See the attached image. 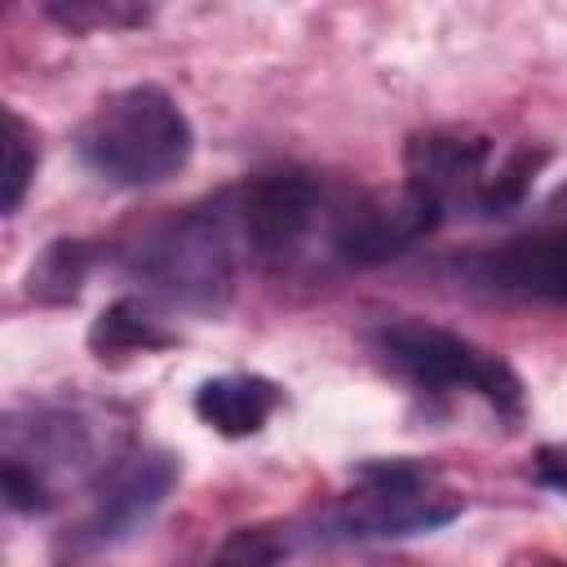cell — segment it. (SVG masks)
I'll list each match as a JSON object with an SVG mask.
<instances>
[{
    "label": "cell",
    "instance_id": "4",
    "mask_svg": "<svg viewBox=\"0 0 567 567\" xmlns=\"http://www.w3.org/2000/svg\"><path fill=\"white\" fill-rule=\"evenodd\" d=\"M244 261L248 257L226 190L151 226L128 252L133 279H142L146 292L182 310H221L235 292Z\"/></svg>",
    "mask_w": 567,
    "mask_h": 567
},
{
    "label": "cell",
    "instance_id": "19",
    "mask_svg": "<svg viewBox=\"0 0 567 567\" xmlns=\"http://www.w3.org/2000/svg\"><path fill=\"white\" fill-rule=\"evenodd\" d=\"M532 567H567V563H554V558H536Z\"/></svg>",
    "mask_w": 567,
    "mask_h": 567
},
{
    "label": "cell",
    "instance_id": "13",
    "mask_svg": "<svg viewBox=\"0 0 567 567\" xmlns=\"http://www.w3.org/2000/svg\"><path fill=\"white\" fill-rule=\"evenodd\" d=\"M89 266H93V248L84 239H53L40 248V257L27 270V297L44 306L75 301L89 279Z\"/></svg>",
    "mask_w": 567,
    "mask_h": 567
},
{
    "label": "cell",
    "instance_id": "15",
    "mask_svg": "<svg viewBox=\"0 0 567 567\" xmlns=\"http://www.w3.org/2000/svg\"><path fill=\"white\" fill-rule=\"evenodd\" d=\"M35 164H40V151H35L31 124L13 106H4V199H0L4 213H18L22 208L27 186L35 177Z\"/></svg>",
    "mask_w": 567,
    "mask_h": 567
},
{
    "label": "cell",
    "instance_id": "7",
    "mask_svg": "<svg viewBox=\"0 0 567 567\" xmlns=\"http://www.w3.org/2000/svg\"><path fill=\"white\" fill-rule=\"evenodd\" d=\"M372 346L399 377H408L425 394H478L501 416H518L523 412L518 372L501 354L474 346L470 337H461V332H452L443 323L385 319L372 332Z\"/></svg>",
    "mask_w": 567,
    "mask_h": 567
},
{
    "label": "cell",
    "instance_id": "10",
    "mask_svg": "<svg viewBox=\"0 0 567 567\" xmlns=\"http://www.w3.org/2000/svg\"><path fill=\"white\" fill-rule=\"evenodd\" d=\"M447 213L416 186L399 190H372L359 195L350 190L341 235H337V261L341 266H377L385 257H399L403 248L421 244Z\"/></svg>",
    "mask_w": 567,
    "mask_h": 567
},
{
    "label": "cell",
    "instance_id": "1",
    "mask_svg": "<svg viewBox=\"0 0 567 567\" xmlns=\"http://www.w3.org/2000/svg\"><path fill=\"white\" fill-rule=\"evenodd\" d=\"M124 430L89 403H40L4 425V501L18 514L58 505L62 483H97L124 456Z\"/></svg>",
    "mask_w": 567,
    "mask_h": 567
},
{
    "label": "cell",
    "instance_id": "3",
    "mask_svg": "<svg viewBox=\"0 0 567 567\" xmlns=\"http://www.w3.org/2000/svg\"><path fill=\"white\" fill-rule=\"evenodd\" d=\"M80 164L120 190H142L177 177L195 151V128L177 97L155 84H133L102 97L75 133Z\"/></svg>",
    "mask_w": 567,
    "mask_h": 567
},
{
    "label": "cell",
    "instance_id": "14",
    "mask_svg": "<svg viewBox=\"0 0 567 567\" xmlns=\"http://www.w3.org/2000/svg\"><path fill=\"white\" fill-rule=\"evenodd\" d=\"M297 540H301V536H297V527H288V523L235 527V532L204 558V567H288Z\"/></svg>",
    "mask_w": 567,
    "mask_h": 567
},
{
    "label": "cell",
    "instance_id": "6",
    "mask_svg": "<svg viewBox=\"0 0 567 567\" xmlns=\"http://www.w3.org/2000/svg\"><path fill=\"white\" fill-rule=\"evenodd\" d=\"M465 496H456L434 465L412 456H385L354 465V487L323 518L337 540H403L439 532L461 518Z\"/></svg>",
    "mask_w": 567,
    "mask_h": 567
},
{
    "label": "cell",
    "instance_id": "18",
    "mask_svg": "<svg viewBox=\"0 0 567 567\" xmlns=\"http://www.w3.org/2000/svg\"><path fill=\"white\" fill-rule=\"evenodd\" d=\"M545 221H549V230H567V182L545 199Z\"/></svg>",
    "mask_w": 567,
    "mask_h": 567
},
{
    "label": "cell",
    "instance_id": "2",
    "mask_svg": "<svg viewBox=\"0 0 567 567\" xmlns=\"http://www.w3.org/2000/svg\"><path fill=\"white\" fill-rule=\"evenodd\" d=\"M244 257L270 275L323 270L337 261V235L350 204L346 186H332L315 173L284 168L257 173L244 186L226 190Z\"/></svg>",
    "mask_w": 567,
    "mask_h": 567
},
{
    "label": "cell",
    "instance_id": "5",
    "mask_svg": "<svg viewBox=\"0 0 567 567\" xmlns=\"http://www.w3.org/2000/svg\"><path fill=\"white\" fill-rule=\"evenodd\" d=\"M403 159H408L403 182L425 190L443 213L470 208L483 217H501L527 199L549 155L532 146L496 151V142L474 128H430L408 142Z\"/></svg>",
    "mask_w": 567,
    "mask_h": 567
},
{
    "label": "cell",
    "instance_id": "16",
    "mask_svg": "<svg viewBox=\"0 0 567 567\" xmlns=\"http://www.w3.org/2000/svg\"><path fill=\"white\" fill-rule=\"evenodd\" d=\"M49 18L62 22L66 31H115V27H137L151 18V9L128 4V0H53Z\"/></svg>",
    "mask_w": 567,
    "mask_h": 567
},
{
    "label": "cell",
    "instance_id": "12",
    "mask_svg": "<svg viewBox=\"0 0 567 567\" xmlns=\"http://www.w3.org/2000/svg\"><path fill=\"white\" fill-rule=\"evenodd\" d=\"M168 341H173V332H164V323L137 297H120L115 306H106L97 315L93 332H89V346L97 350V359H106V354H146V350H159Z\"/></svg>",
    "mask_w": 567,
    "mask_h": 567
},
{
    "label": "cell",
    "instance_id": "17",
    "mask_svg": "<svg viewBox=\"0 0 567 567\" xmlns=\"http://www.w3.org/2000/svg\"><path fill=\"white\" fill-rule=\"evenodd\" d=\"M532 470H536V483L540 487L567 496V447H540Z\"/></svg>",
    "mask_w": 567,
    "mask_h": 567
},
{
    "label": "cell",
    "instance_id": "11",
    "mask_svg": "<svg viewBox=\"0 0 567 567\" xmlns=\"http://www.w3.org/2000/svg\"><path fill=\"white\" fill-rule=\"evenodd\" d=\"M279 408V385L257 377V372H226V377H208L195 390V416L226 434V439H248L257 434Z\"/></svg>",
    "mask_w": 567,
    "mask_h": 567
},
{
    "label": "cell",
    "instance_id": "8",
    "mask_svg": "<svg viewBox=\"0 0 567 567\" xmlns=\"http://www.w3.org/2000/svg\"><path fill=\"white\" fill-rule=\"evenodd\" d=\"M177 474H182L177 456H168L159 447H128L93 483L89 509L66 536L71 554H102V549H115L128 536H137L151 523V514L164 505V496L173 492Z\"/></svg>",
    "mask_w": 567,
    "mask_h": 567
},
{
    "label": "cell",
    "instance_id": "9",
    "mask_svg": "<svg viewBox=\"0 0 567 567\" xmlns=\"http://www.w3.org/2000/svg\"><path fill=\"white\" fill-rule=\"evenodd\" d=\"M452 275L487 297L567 306V230H540L452 261Z\"/></svg>",
    "mask_w": 567,
    "mask_h": 567
}]
</instances>
